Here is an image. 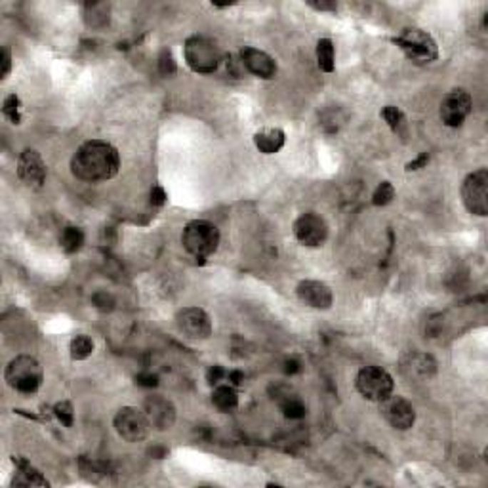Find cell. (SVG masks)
Returning a JSON list of instances; mask_svg holds the SVG:
<instances>
[{
	"mask_svg": "<svg viewBox=\"0 0 488 488\" xmlns=\"http://www.w3.org/2000/svg\"><path fill=\"white\" fill-rule=\"evenodd\" d=\"M286 134L280 128H262L254 134V146L263 155H275L285 147Z\"/></svg>",
	"mask_w": 488,
	"mask_h": 488,
	"instance_id": "19",
	"label": "cell"
},
{
	"mask_svg": "<svg viewBox=\"0 0 488 488\" xmlns=\"http://www.w3.org/2000/svg\"><path fill=\"white\" fill-rule=\"evenodd\" d=\"M69 353L73 360H84L93 353V340L86 334H78L71 340Z\"/></svg>",
	"mask_w": 488,
	"mask_h": 488,
	"instance_id": "25",
	"label": "cell"
},
{
	"mask_svg": "<svg viewBox=\"0 0 488 488\" xmlns=\"http://www.w3.org/2000/svg\"><path fill=\"white\" fill-rule=\"evenodd\" d=\"M187 65L198 75H212L221 63V50L214 39L204 35L189 36L183 44Z\"/></svg>",
	"mask_w": 488,
	"mask_h": 488,
	"instance_id": "4",
	"label": "cell"
},
{
	"mask_svg": "<svg viewBox=\"0 0 488 488\" xmlns=\"http://www.w3.org/2000/svg\"><path fill=\"white\" fill-rule=\"evenodd\" d=\"M84 244V231L76 225H67L59 235V246L65 254H76Z\"/></svg>",
	"mask_w": 488,
	"mask_h": 488,
	"instance_id": "23",
	"label": "cell"
},
{
	"mask_svg": "<svg viewBox=\"0 0 488 488\" xmlns=\"http://www.w3.org/2000/svg\"><path fill=\"white\" fill-rule=\"evenodd\" d=\"M268 393H269V397L273 399V402L279 405L280 412L285 414V418H288V420L305 418V414H307V407H305V402L302 401V397L298 395L292 385L283 384V382H277V384L269 385Z\"/></svg>",
	"mask_w": 488,
	"mask_h": 488,
	"instance_id": "13",
	"label": "cell"
},
{
	"mask_svg": "<svg viewBox=\"0 0 488 488\" xmlns=\"http://www.w3.org/2000/svg\"><path fill=\"white\" fill-rule=\"evenodd\" d=\"M382 118L387 122V126L393 132H401V128L405 126V115H402V111L399 107H395V105H385L384 109H382Z\"/></svg>",
	"mask_w": 488,
	"mask_h": 488,
	"instance_id": "27",
	"label": "cell"
},
{
	"mask_svg": "<svg viewBox=\"0 0 488 488\" xmlns=\"http://www.w3.org/2000/svg\"><path fill=\"white\" fill-rule=\"evenodd\" d=\"M14 465H16V477H14L12 482L16 487H50L46 477L25 458L14 456Z\"/></svg>",
	"mask_w": 488,
	"mask_h": 488,
	"instance_id": "18",
	"label": "cell"
},
{
	"mask_svg": "<svg viewBox=\"0 0 488 488\" xmlns=\"http://www.w3.org/2000/svg\"><path fill=\"white\" fill-rule=\"evenodd\" d=\"M92 303H93V307L99 309V311H103V313H111V311L115 309L116 300L113 298V294H109V292L99 290L92 296Z\"/></svg>",
	"mask_w": 488,
	"mask_h": 488,
	"instance_id": "31",
	"label": "cell"
},
{
	"mask_svg": "<svg viewBox=\"0 0 488 488\" xmlns=\"http://www.w3.org/2000/svg\"><path fill=\"white\" fill-rule=\"evenodd\" d=\"M176 326L189 340L203 342V340H208L212 336V319L200 307H183L181 311H178Z\"/></svg>",
	"mask_w": 488,
	"mask_h": 488,
	"instance_id": "9",
	"label": "cell"
},
{
	"mask_svg": "<svg viewBox=\"0 0 488 488\" xmlns=\"http://www.w3.org/2000/svg\"><path fill=\"white\" fill-rule=\"evenodd\" d=\"M395 198V187L391 181H382L372 195L374 206H387Z\"/></svg>",
	"mask_w": 488,
	"mask_h": 488,
	"instance_id": "28",
	"label": "cell"
},
{
	"mask_svg": "<svg viewBox=\"0 0 488 488\" xmlns=\"http://www.w3.org/2000/svg\"><path fill=\"white\" fill-rule=\"evenodd\" d=\"M303 365L302 360L296 359V357H290V359L285 360V374L286 376H296V374H302Z\"/></svg>",
	"mask_w": 488,
	"mask_h": 488,
	"instance_id": "36",
	"label": "cell"
},
{
	"mask_svg": "<svg viewBox=\"0 0 488 488\" xmlns=\"http://www.w3.org/2000/svg\"><path fill=\"white\" fill-rule=\"evenodd\" d=\"M111 19V6L105 2H92L84 6V21L88 27L92 29H101L105 25H109Z\"/></svg>",
	"mask_w": 488,
	"mask_h": 488,
	"instance_id": "22",
	"label": "cell"
},
{
	"mask_svg": "<svg viewBox=\"0 0 488 488\" xmlns=\"http://www.w3.org/2000/svg\"><path fill=\"white\" fill-rule=\"evenodd\" d=\"M238 59H240L244 69L258 76V78L269 81V78H275V75H277V61L263 50L244 46L240 54H238Z\"/></svg>",
	"mask_w": 488,
	"mask_h": 488,
	"instance_id": "15",
	"label": "cell"
},
{
	"mask_svg": "<svg viewBox=\"0 0 488 488\" xmlns=\"http://www.w3.org/2000/svg\"><path fill=\"white\" fill-rule=\"evenodd\" d=\"M19 111H21V101H19L16 93H10L4 99V103H2V115L6 116L12 124H21V113Z\"/></svg>",
	"mask_w": 488,
	"mask_h": 488,
	"instance_id": "26",
	"label": "cell"
},
{
	"mask_svg": "<svg viewBox=\"0 0 488 488\" xmlns=\"http://www.w3.org/2000/svg\"><path fill=\"white\" fill-rule=\"evenodd\" d=\"M136 385L146 387V390H155L158 385V376L153 372H140L136 376Z\"/></svg>",
	"mask_w": 488,
	"mask_h": 488,
	"instance_id": "33",
	"label": "cell"
},
{
	"mask_svg": "<svg viewBox=\"0 0 488 488\" xmlns=\"http://www.w3.org/2000/svg\"><path fill=\"white\" fill-rule=\"evenodd\" d=\"M223 378H227V372L221 365H212L208 370H206V382H208L210 385H218Z\"/></svg>",
	"mask_w": 488,
	"mask_h": 488,
	"instance_id": "32",
	"label": "cell"
},
{
	"mask_svg": "<svg viewBox=\"0 0 488 488\" xmlns=\"http://www.w3.org/2000/svg\"><path fill=\"white\" fill-rule=\"evenodd\" d=\"M143 412L157 431H166L176 424L174 402L163 395H149L143 401Z\"/></svg>",
	"mask_w": 488,
	"mask_h": 488,
	"instance_id": "14",
	"label": "cell"
},
{
	"mask_svg": "<svg viewBox=\"0 0 488 488\" xmlns=\"http://www.w3.org/2000/svg\"><path fill=\"white\" fill-rule=\"evenodd\" d=\"M6 384L18 393L31 395L41 390L44 382V370L42 365L31 355H18L16 359L8 362L6 372H4Z\"/></svg>",
	"mask_w": 488,
	"mask_h": 488,
	"instance_id": "2",
	"label": "cell"
},
{
	"mask_svg": "<svg viewBox=\"0 0 488 488\" xmlns=\"http://www.w3.org/2000/svg\"><path fill=\"white\" fill-rule=\"evenodd\" d=\"M292 229H294V237L309 248L322 246L328 238V223L322 215L315 214V212H305L296 218Z\"/></svg>",
	"mask_w": 488,
	"mask_h": 488,
	"instance_id": "10",
	"label": "cell"
},
{
	"mask_svg": "<svg viewBox=\"0 0 488 488\" xmlns=\"http://www.w3.org/2000/svg\"><path fill=\"white\" fill-rule=\"evenodd\" d=\"M471 109H473V99L469 92H465L462 88L450 90L441 101V121L448 128H458L469 116Z\"/></svg>",
	"mask_w": 488,
	"mask_h": 488,
	"instance_id": "11",
	"label": "cell"
},
{
	"mask_svg": "<svg viewBox=\"0 0 488 488\" xmlns=\"http://www.w3.org/2000/svg\"><path fill=\"white\" fill-rule=\"evenodd\" d=\"M355 387L366 401L382 402L393 393L395 382L391 378V374L384 370L382 366L370 365L360 368L357 378H355Z\"/></svg>",
	"mask_w": 488,
	"mask_h": 488,
	"instance_id": "6",
	"label": "cell"
},
{
	"mask_svg": "<svg viewBox=\"0 0 488 488\" xmlns=\"http://www.w3.org/2000/svg\"><path fill=\"white\" fill-rule=\"evenodd\" d=\"M309 6L319 10V12H336V4L334 2H307Z\"/></svg>",
	"mask_w": 488,
	"mask_h": 488,
	"instance_id": "38",
	"label": "cell"
},
{
	"mask_svg": "<svg viewBox=\"0 0 488 488\" xmlns=\"http://www.w3.org/2000/svg\"><path fill=\"white\" fill-rule=\"evenodd\" d=\"M380 412L393 429L407 431L416 422V410L405 397L390 395L380 402Z\"/></svg>",
	"mask_w": 488,
	"mask_h": 488,
	"instance_id": "12",
	"label": "cell"
},
{
	"mask_svg": "<svg viewBox=\"0 0 488 488\" xmlns=\"http://www.w3.org/2000/svg\"><path fill=\"white\" fill-rule=\"evenodd\" d=\"M296 294L300 302L309 305V307L320 309V311L330 309L332 303H334V294H332L330 286L322 280H302L296 286Z\"/></svg>",
	"mask_w": 488,
	"mask_h": 488,
	"instance_id": "16",
	"label": "cell"
},
{
	"mask_svg": "<svg viewBox=\"0 0 488 488\" xmlns=\"http://www.w3.org/2000/svg\"><path fill=\"white\" fill-rule=\"evenodd\" d=\"M166 198H168V195H166V191H164L163 187H153L151 195H149V200H151L153 206H164V204H166Z\"/></svg>",
	"mask_w": 488,
	"mask_h": 488,
	"instance_id": "35",
	"label": "cell"
},
{
	"mask_svg": "<svg viewBox=\"0 0 488 488\" xmlns=\"http://www.w3.org/2000/svg\"><path fill=\"white\" fill-rule=\"evenodd\" d=\"M113 425H115V431L118 433V437L126 442L146 441L153 429L151 422L146 416V412L136 407H122L115 414Z\"/></svg>",
	"mask_w": 488,
	"mask_h": 488,
	"instance_id": "8",
	"label": "cell"
},
{
	"mask_svg": "<svg viewBox=\"0 0 488 488\" xmlns=\"http://www.w3.org/2000/svg\"><path fill=\"white\" fill-rule=\"evenodd\" d=\"M18 176L25 185L42 187L46 180V164L42 161L41 153L35 149H24L18 161Z\"/></svg>",
	"mask_w": 488,
	"mask_h": 488,
	"instance_id": "17",
	"label": "cell"
},
{
	"mask_svg": "<svg viewBox=\"0 0 488 488\" xmlns=\"http://www.w3.org/2000/svg\"><path fill=\"white\" fill-rule=\"evenodd\" d=\"M54 416H56L65 427H73V424H75V410H73V405H71L69 401L56 402V405H54Z\"/></svg>",
	"mask_w": 488,
	"mask_h": 488,
	"instance_id": "29",
	"label": "cell"
},
{
	"mask_svg": "<svg viewBox=\"0 0 488 488\" xmlns=\"http://www.w3.org/2000/svg\"><path fill=\"white\" fill-rule=\"evenodd\" d=\"M212 405L220 412H233L238 407V395L233 385H215L212 391Z\"/></svg>",
	"mask_w": 488,
	"mask_h": 488,
	"instance_id": "21",
	"label": "cell"
},
{
	"mask_svg": "<svg viewBox=\"0 0 488 488\" xmlns=\"http://www.w3.org/2000/svg\"><path fill=\"white\" fill-rule=\"evenodd\" d=\"M157 65H158V71H161V75H164V76H172L176 71H178V65H176L174 56H172V52H170L168 48H163V50H161Z\"/></svg>",
	"mask_w": 488,
	"mask_h": 488,
	"instance_id": "30",
	"label": "cell"
},
{
	"mask_svg": "<svg viewBox=\"0 0 488 488\" xmlns=\"http://www.w3.org/2000/svg\"><path fill=\"white\" fill-rule=\"evenodd\" d=\"M121 168V155L107 141L90 140L82 143L71 158V172L86 183L113 180Z\"/></svg>",
	"mask_w": 488,
	"mask_h": 488,
	"instance_id": "1",
	"label": "cell"
},
{
	"mask_svg": "<svg viewBox=\"0 0 488 488\" xmlns=\"http://www.w3.org/2000/svg\"><path fill=\"white\" fill-rule=\"evenodd\" d=\"M227 380L231 382V385H243L244 372H240V370H229L227 372Z\"/></svg>",
	"mask_w": 488,
	"mask_h": 488,
	"instance_id": "39",
	"label": "cell"
},
{
	"mask_svg": "<svg viewBox=\"0 0 488 488\" xmlns=\"http://www.w3.org/2000/svg\"><path fill=\"white\" fill-rule=\"evenodd\" d=\"M427 163H429V155H427V153H422V155H418L414 161H410V163L405 166V170H407V172H416V170L425 168Z\"/></svg>",
	"mask_w": 488,
	"mask_h": 488,
	"instance_id": "37",
	"label": "cell"
},
{
	"mask_svg": "<svg viewBox=\"0 0 488 488\" xmlns=\"http://www.w3.org/2000/svg\"><path fill=\"white\" fill-rule=\"evenodd\" d=\"M0 63H2V69H0V78H6L12 71V54H10V48H2V54H0Z\"/></svg>",
	"mask_w": 488,
	"mask_h": 488,
	"instance_id": "34",
	"label": "cell"
},
{
	"mask_svg": "<svg viewBox=\"0 0 488 488\" xmlns=\"http://www.w3.org/2000/svg\"><path fill=\"white\" fill-rule=\"evenodd\" d=\"M462 200L467 212L479 218L488 215V172L479 168L465 176L462 181Z\"/></svg>",
	"mask_w": 488,
	"mask_h": 488,
	"instance_id": "7",
	"label": "cell"
},
{
	"mask_svg": "<svg viewBox=\"0 0 488 488\" xmlns=\"http://www.w3.org/2000/svg\"><path fill=\"white\" fill-rule=\"evenodd\" d=\"M393 42L401 48L408 59H412L416 63H431L439 58V46L435 39L418 27L402 29L401 35L395 36Z\"/></svg>",
	"mask_w": 488,
	"mask_h": 488,
	"instance_id": "5",
	"label": "cell"
},
{
	"mask_svg": "<svg viewBox=\"0 0 488 488\" xmlns=\"http://www.w3.org/2000/svg\"><path fill=\"white\" fill-rule=\"evenodd\" d=\"M407 370L410 372V376H416V378L429 380L431 376H435L437 372V362L435 359L427 353H412L408 357Z\"/></svg>",
	"mask_w": 488,
	"mask_h": 488,
	"instance_id": "20",
	"label": "cell"
},
{
	"mask_svg": "<svg viewBox=\"0 0 488 488\" xmlns=\"http://www.w3.org/2000/svg\"><path fill=\"white\" fill-rule=\"evenodd\" d=\"M181 244L195 260L204 262L220 246V229L206 220H193L183 227Z\"/></svg>",
	"mask_w": 488,
	"mask_h": 488,
	"instance_id": "3",
	"label": "cell"
},
{
	"mask_svg": "<svg viewBox=\"0 0 488 488\" xmlns=\"http://www.w3.org/2000/svg\"><path fill=\"white\" fill-rule=\"evenodd\" d=\"M317 65L325 73H332L336 69V50L330 39H320L317 42Z\"/></svg>",
	"mask_w": 488,
	"mask_h": 488,
	"instance_id": "24",
	"label": "cell"
}]
</instances>
